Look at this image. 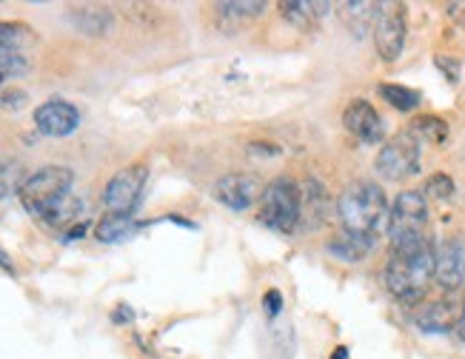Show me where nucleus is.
Here are the masks:
<instances>
[{
  "mask_svg": "<svg viewBox=\"0 0 465 359\" xmlns=\"http://www.w3.org/2000/svg\"><path fill=\"white\" fill-rule=\"evenodd\" d=\"M434 245L428 237L406 240L391 245V257L385 265V285L400 302L417 305L434 279Z\"/></svg>",
  "mask_w": 465,
  "mask_h": 359,
  "instance_id": "f257e3e1",
  "label": "nucleus"
},
{
  "mask_svg": "<svg viewBox=\"0 0 465 359\" xmlns=\"http://www.w3.org/2000/svg\"><path fill=\"white\" fill-rule=\"evenodd\" d=\"M337 214L345 234L374 242L388 228L385 191L377 183H371V180H357V183L345 186L343 194L337 197Z\"/></svg>",
  "mask_w": 465,
  "mask_h": 359,
  "instance_id": "f03ea898",
  "label": "nucleus"
},
{
  "mask_svg": "<svg viewBox=\"0 0 465 359\" xmlns=\"http://www.w3.org/2000/svg\"><path fill=\"white\" fill-rule=\"evenodd\" d=\"M71 183H75V171L69 166H43L23 180L17 197L31 217L43 220L63 197L71 194Z\"/></svg>",
  "mask_w": 465,
  "mask_h": 359,
  "instance_id": "7ed1b4c3",
  "label": "nucleus"
},
{
  "mask_svg": "<svg viewBox=\"0 0 465 359\" xmlns=\"http://www.w3.org/2000/svg\"><path fill=\"white\" fill-rule=\"evenodd\" d=\"M260 223L277 234H292L300 226V186L289 177H277L263 189Z\"/></svg>",
  "mask_w": 465,
  "mask_h": 359,
  "instance_id": "20e7f679",
  "label": "nucleus"
},
{
  "mask_svg": "<svg viewBox=\"0 0 465 359\" xmlns=\"http://www.w3.org/2000/svg\"><path fill=\"white\" fill-rule=\"evenodd\" d=\"M425 223H428V203L422 191H400L397 200L388 208V240L394 242H406V240H417L425 237Z\"/></svg>",
  "mask_w": 465,
  "mask_h": 359,
  "instance_id": "39448f33",
  "label": "nucleus"
},
{
  "mask_svg": "<svg viewBox=\"0 0 465 359\" xmlns=\"http://www.w3.org/2000/svg\"><path fill=\"white\" fill-rule=\"evenodd\" d=\"M374 168L380 171L382 180H388V183H400L406 177H414L420 171V140L411 131L394 134L380 149Z\"/></svg>",
  "mask_w": 465,
  "mask_h": 359,
  "instance_id": "423d86ee",
  "label": "nucleus"
},
{
  "mask_svg": "<svg viewBox=\"0 0 465 359\" xmlns=\"http://www.w3.org/2000/svg\"><path fill=\"white\" fill-rule=\"evenodd\" d=\"M149 168L143 163L120 168L103 189V208L106 214H131L140 203V194L146 189Z\"/></svg>",
  "mask_w": 465,
  "mask_h": 359,
  "instance_id": "0eeeda50",
  "label": "nucleus"
},
{
  "mask_svg": "<svg viewBox=\"0 0 465 359\" xmlns=\"http://www.w3.org/2000/svg\"><path fill=\"white\" fill-rule=\"evenodd\" d=\"M374 46L382 60H397L406 46V6L391 3L382 6L377 26H374Z\"/></svg>",
  "mask_w": 465,
  "mask_h": 359,
  "instance_id": "6e6552de",
  "label": "nucleus"
},
{
  "mask_svg": "<svg viewBox=\"0 0 465 359\" xmlns=\"http://www.w3.org/2000/svg\"><path fill=\"white\" fill-rule=\"evenodd\" d=\"M260 197H263V183L255 174L234 171V174H226V177H220L217 183H214V200L223 203L231 211L252 208Z\"/></svg>",
  "mask_w": 465,
  "mask_h": 359,
  "instance_id": "1a4fd4ad",
  "label": "nucleus"
},
{
  "mask_svg": "<svg viewBox=\"0 0 465 359\" xmlns=\"http://www.w3.org/2000/svg\"><path fill=\"white\" fill-rule=\"evenodd\" d=\"M80 126V112L75 103L52 97L34 109V129L46 137H69Z\"/></svg>",
  "mask_w": 465,
  "mask_h": 359,
  "instance_id": "9d476101",
  "label": "nucleus"
},
{
  "mask_svg": "<svg viewBox=\"0 0 465 359\" xmlns=\"http://www.w3.org/2000/svg\"><path fill=\"white\" fill-rule=\"evenodd\" d=\"M434 279L445 291L465 285V237H448L434 251Z\"/></svg>",
  "mask_w": 465,
  "mask_h": 359,
  "instance_id": "9b49d317",
  "label": "nucleus"
},
{
  "mask_svg": "<svg viewBox=\"0 0 465 359\" xmlns=\"http://www.w3.org/2000/svg\"><path fill=\"white\" fill-rule=\"evenodd\" d=\"M331 220V194L317 177H306L300 183V228L320 231Z\"/></svg>",
  "mask_w": 465,
  "mask_h": 359,
  "instance_id": "f8f14e48",
  "label": "nucleus"
},
{
  "mask_svg": "<svg viewBox=\"0 0 465 359\" xmlns=\"http://www.w3.org/2000/svg\"><path fill=\"white\" fill-rule=\"evenodd\" d=\"M343 123L357 140L369 142V146H377L385 137V123L369 100H351L348 109L343 112Z\"/></svg>",
  "mask_w": 465,
  "mask_h": 359,
  "instance_id": "ddd939ff",
  "label": "nucleus"
},
{
  "mask_svg": "<svg viewBox=\"0 0 465 359\" xmlns=\"http://www.w3.org/2000/svg\"><path fill=\"white\" fill-rule=\"evenodd\" d=\"M459 314L462 308L454 300H434L414 311V322L425 334H448L459 325Z\"/></svg>",
  "mask_w": 465,
  "mask_h": 359,
  "instance_id": "4468645a",
  "label": "nucleus"
},
{
  "mask_svg": "<svg viewBox=\"0 0 465 359\" xmlns=\"http://www.w3.org/2000/svg\"><path fill=\"white\" fill-rule=\"evenodd\" d=\"M69 23L75 26L80 34H89V38H103L106 31L112 29L115 15L106 6H75L69 9Z\"/></svg>",
  "mask_w": 465,
  "mask_h": 359,
  "instance_id": "2eb2a0df",
  "label": "nucleus"
},
{
  "mask_svg": "<svg viewBox=\"0 0 465 359\" xmlns=\"http://www.w3.org/2000/svg\"><path fill=\"white\" fill-rule=\"evenodd\" d=\"M331 3H308V0H294V3H280V12L282 17L289 20L292 26L303 29V31H311L320 20L329 15Z\"/></svg>",
  "mask_w": 465,
  "mask_h": 359,
  "instance_id": "dca6fc26",
  "label": "nucleus"
},
{
  "mask_svg": "<svg viewBox=\"0 0 465 359\" xmlns=\"http://www.w3.org/2000/svg\"><path fill=\"white\" fill-rule=\"evenodd\" d=\"M343 12H340V17H343V23L348 26V31L354 34V38H363V34L371 29V26H377V17H380V12H382V6L380 3H343L340 6Z\"/></svg>",
  "mask_w": 465,
  "mask_h": 359,
  "instance_id": "f3484780",
  "label": "nucleus"
},
{
  "mask_svg": "<svg viewBox=\"0 0 465 359\" xmlns=\"http://www.w3.org/2000/svg\"><path fill=\"white\" fill-rule=\"evenodd\" d=\"M137 228L131 214H103L94 226V237L100 242H120Z\"/></svg>",
  "mask_w": 465,
  "mask_h": 359,
  "instance_id": "a211bd4d",
  "label": "nucleus"
},
{
  "mask_svg": "<svg viewBox=\"0 0 465 359\" xmlns=\"http://www.w3.org/2000/svg\"><path fill=\"white\" fill-rule=\"evenodd\" d=\"M80 214H83V200H78L75 194H69V197H63L46 217H43V223L46 226H52V228H60V231H69L71 226H78V223H83L80 220Z\"/></svg>",
  "mask_w": 465,
  "mask_h": 359,
  "instance_id": "6ab92c4d",
  "label": "nucleus"
},
{
  "mask_svg": "<svg viewBox=\"0 0 465 359\" xmlns=\"http://www.w3.org/2000/svg\"><path fill=\"white\" fill-rule=\"evenodd\" d=\"M371 240H363V237H354V234H340L329 242V254L340 257L343 263H357V260H363L369 251H371Z\"/></svg>",
  "mask_w": 465,
  "mask_h": 359,
  "instance_id": "aec40b11",
  "label": "nucleus"
},
{
  "mask_svg": "<svg viewBox=\"0 0 465 359\" xmlns=\"http://www.w3.org/2000/svg\"><path fill=\"white\" fill-rule=\"evenodd\" d=\"M34 29H29L26 23H0V49L3 52H15L23 54V49L34 46Z\"/></svg>",
  "mask_w": 465,
  "mask_h": 359,
  "instance_id": "412c9836",
  "label": "nucleus"
},
{
  "mask_svg": "<svg viewBox=\"0 0 465 359\" xmlns=\"http://www.w3.org/2000/svg\"><path fill=\"white\" fill-rule=\"evenodd\" d=\"M417 140H425V142H431V146H443V142L448 140V123L437 115H422L411 123L408 129Z\"/></svg>",
  "mask_w": 465,
  "mask_h": 359,
  "instance_id": "4be33fe9",
  "label": "nucleus"
},
{
  "mask_svg": "<svg viewBox=\"0 0 465 359\" xmlns=\"http://www.w3.org/2000/svg\"><path fill=\"white\" fill-rule=\"evenodd\" d=\"M380 97L394 105L397 112H414L420 105V91H414L408 86H397V83H382L380 86Z\"/></svg>",
  "mask_w": 465,
  "mask_h": 359,
  "instance_id": "5701e85b",
  "label": "nucleus"
},
{
  "mask_svg": "<svg viewBox=\"0 0 465 359\" xmlns=\"http://www.w3.org/2000/svg\"><path fill=\"white\" fill-rule=\"evenodd\" d=\"M266 12V3H257V0H245V3H217V17L220 20H252L260 17Z\"/></svg>",
  "mask_w": 465,
  "mask_h": 359,
  "instance_id": "b1692460",
  "label": "nucleus"
},
{
  "mask_svg": "<svg viewBox=\"0 0 465 359\" xmlns=\"http://www.w3.org/2000/svg\"><path fill=\"white\" fill-rule=\"evenodd\" d=\"M20 177H23L20 163L12 160V157H3V154H0V200H3L9 191L20 189V183H23Z\"/></svg>",
  "mask_w": 465,
  "mask_h": 359,
  "instance_id": "393cba45",
  "label": "nucleus"
},
{
  "mask_svg": "<svg viewBox=\"0 0 465 359\" xmlns=\"http://www.w3.org/2000/svg\"><path fill=\"white\" fill-rule=\"evenodd\" d=\"M454 191H457V186H454V180L445 174V171H437V174H431L425 180V197H431V200H451L454 197Z\"/></svg>",
  "mask_w": 465,
  "mask_h": 359,
  "instance_id": "a878e982",
  "label": "nucleus"
},
{
  "mask_svg": "<svg viewBox=\"0 0 465 359\" xmlns=\"http://www.w3.org/2000/svg\"><path fill=\"white\" fill-rule=\"evenodd\" d=\"M26 68H29V63H26L23 54H15V52H3V49H0V89H3L6 80L20 78Z\"/></svg>",
  "mask_w": 465,
  "mask_h": 359,
  "instance_id": "bb28decb",
  "label": "nucleus"
},
{
  "mask_svg": "<svg viewBox=\"0 0 465 359\" xmlns=\"http://www.w3.org/2000/svg\"><path fill=\"white\" fill-rule=\"evenodd\" d=\"M26 100L29 97L20 89H0V109H23Z\"/></svg>",
  "mask_w": 465,
  "mask_h": 359,
  "instance_id": "cd10ccee",
  "label": "nucleus"
},
{
  "mask_svg": "<svg viewBox=\"0 0 465 359\" xmlns=\"http://www.w3.org/2000/svg\"><path fill=\"white\" fill-rule=\"evenodd\" d=\"M263 308H266L269 316H277V314L282 311V294H280L277 288L266 291V297H263Z\"/></svg>",
  "mask_w": 465,
  "mask_h": 359,
  "instance_id": "c85d7f7f",
  "label": "nucleus"
},
{
  "mask_svg": "<svg viewBox=\"0 0 465 359\" xmlns=\"http://www.w3.org/2000/svg\"><path fill=\"white\" fill-rule=\"evenodd\" d=\"M434 63H437V66L445 71V78H448L451 83H457V80H459V63H454V60H445L443 54H440V57H434Z\"/></svg>",
  "mask_w": 465,
  "mask_h": 359,
  "instance_id": "c756f323",
  "label": "nucleus"
},
{
  "mask_svg": "<svg viewBox=\"0 0 465 359\" xmlns=\"http://www.w3.org/2000/svg\"><path fill=\"white\" fill-rule=\"evenodd\" d=\"M86 228H89V223L83 220V223H78V226H71L69 231H63V240L66 242H71V240H80L83 234H86Z\"/></svg>",
  "mask_w": 465,
  "mask_h": 359,
  "instance_id": "7c9ffc66",
  "label": "nucleus"
},
{
  "mask_svg": "<svg viewBox=\"0 0 465 359\" xmlns=\"http://www.w3.org/2000/svg\"><path fill=\"white\" fill-rule=\"evenodd\" d=\"M0 268H3V271H9V274H15V265H12V257L6 254V251H3V248H0Z\"/></svg>",
  "mask_w": 465,
  "mask_h": 359,
  "instance_id": "2f4dec72",
  "label": "nucleus"
},
{
  "mask_svg": "<svg viewBox=\"0 0 465 359\" xmlns=\"http://www.w3.org/2000/svg\"><path fill=\"white\" fill-rule=\"evenodd\" d=\"M457 334H459V339L465 342V302H462V314H459V325H457Z\"/></svg>",
  "mask_w": 465,
  "mask_h": 359,
  "instance_id": "473e14b6",
  "label": "nucleus"
},
{
  "mask_svg": "<svg viewBox=\"0 0 465 359\" xmlns=\"http://www.w3.org/2000/svg\"><path fill=\"white\" fill-rule=\"evenodd\" d=\"M331 359H348V348H345V345L334 348V351H331Z\"/></svg>",
  "mask_w": 465,
  "mask_h": 359,
  "instance_id": "72a5a7b5",
  "label": "nucleus"
}]
</instances>
